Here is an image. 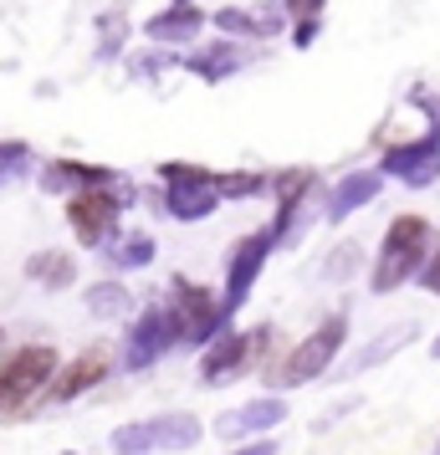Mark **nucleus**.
Returning <instances> with one entry per match:
<instances>
[{
    "instance_id": "obj_1",
    "label": "nucleus",
    "mask_w": 440,
    "mask_h": 455,
    "mask_svg": "<svg viewBox=\"0 0 440 455\" xmlns=\"http://www.w3.org/2000/svg\"><path fill=\"white\" fill-rule=\"evenodd\" d=\"M425 246H430V220L425 215H399L384 230V246H379V261L369 271V287L384 297V291L404 287L420 267H425Z\"/></svg>"
},
{
    "instance_id": "obj_2",
    "label": "nucleus",
    "mask_w": 440,
    "mask_h": 455,
    "mask_svg": "<svg viewBox=\"0 0 440 455\" xmlns=\"http://www.w3.org/2000/svg\"><path fill=\"white\" fill-rule=\"evenodd\" d=\"M57 373V348L52 343H26L0 363V414H21L31 410L42 389Z\"/></svg>"
},
{
    "instance_id": "obj_3",
    "label": "nucleus",
    "mask_w": 440,
    "mask_h": 455,
    "mask_svg": "<svg viewBox=\"0 0 440 455\" xmlns=\"http://www.w3.org/2000/svg\"><path fill=\"white\" fill-rule=\"evenodd\" d=\"M343 338H348V312H328L323 323H317L302 343H297L287 358H282V369H276V384H308V379H317V373L328 369L338 358V348H343Z\"/></svg>"
},
{
    "instance_id": "obj_4",
    "label": "nucleus",
    "mask_w": 440,
    "mask_h": 455,
    "mask_svg": "<svg viewBox=\"0 0 440 455\" xmlns=\"http://www.w3.org/2000/svg\"><path fill=\"white\" fill-rule=\"evenodd\" d=\"M164 312H169V328H174V348H200L226 328L215 291L195 287V282H174V302H164Z\"/></svg>"
},
{
    "instance_id": "obj_5",
    "label": "nucleus",
    "mask_w": 440,
    "mask_h": 455,
    "mask_svg": "<svg viewBox=\"0 0 440 455\" xmlns=\"http://www.w3.org/2000/svg\"><path fill=\"white\" fill-rule=\"evenodd\" d=\"M159 180H164V205L180 226H195V220H205L210 210L220 205L215 174L200 164H159Z\"/></svg>"
},
{
    "instance_id": "obj_6",
    "label": "nucleus",
    "mask_w": 440,
    "mask_h": 455,
    "mask_svg": "<svg viewBox=\"0 0 440 455\" xmlns=\"http://www.w3.org/2000/svg\"><path fill=\"white\" fill-rule=\"evenodd\" d=\"M124 200H133V189L118 185V195L113 189H83V195H72L67 200V220H72V230H77V241L83 246H108L113 241V230H118V205Z\"/></svg>"
},
{
    "instance_id": "obj_7",
    "label": "nucleus",
    "mask_w": 440,
    "mask_h": 455,
    "mask_svg": "<svg viewBox=\"0 0 440 455\" xmlns=\"http://www.w3.org/2000/svg\"><path fill=\"white\" fill-rule=\"evenodd\" d=\"M272 235H246V241H236L231 251V271H226V291L215 297L220 302V323H231L236 312H241V302L252 297L256 276H261V267H267V256H272Z\"/></svg>"
},
{
    "instance_id": "obj_8",
    "label": "nucleus",
    "mask_w": 440,
    "mask_h": 455,
    "mask_svg": "<svg viewBox=\"0 0 440 455\" xmlns=\"http://www.w3.org/2000/svg\"><path fill=\"white\" fill-rule=\"evenodd\" d=\"M379 174H389L399 185L410 189H425L440 180V139H415V144H389L384 148V159H379Z\"/></svg>"
},
{
    "instance_id": "obj_9",
    "label": "nucleus",
    "mask_w": 440,
    "mask_h": 455,
    "mask_svg": "<svg viewBox=\"0 0 440 455\" xmlns=\"http://www.w3.org/2000/svg\"><path fill=\"white\" fill-rule=\"evenodd\" d=\"M174 348V328H169V312L164 307H148L139 312V323H133V332H128V343H124V363L133 373L139 369H154L164 353Z\"/></svg>"
},
{
    "instance_id": "obj_10",
    "label": "nucleus",
    "mask_w": 440,
    "mask_h": 455,
    "mask_svg": "<svg viewBox=\"0 0 440 455\" xmlns=\"http://www.w3.org/2000/svg\"><path fill=\"white\" fill-rule=\"evenodd\" d=\"M282 419H287V399H282V394H261L252 404L220 414V419H215V435H220V440H252V435L261 440V430H272Z\"/></svg>"
},
{
    "instance_id": "obj_11",
    "label": "nucleus",
    "mask_w": 440,
    "mask_h": 455,
    "mask_svg": "<svg viewBox=\"0 0 440 455\" xmlns=\"http://www.w3.org/2000/svg\"><path fill=\"white\" fill-rule=\"evenodd\" d=\"M103 373H108V353H103V348H83L62 373H52V384L42 389V399H57V404H67V399L87 394L92 384H103Z\"/></svg>"
},
{
    "instance_id": "obj_12",
    "label": "nucleus",
    "mask_w": 440,
    "mask_h": 455,
    "mask_svg": "<svg viewBox=\"0 0 440 455\" xmlns=\"http://www.w3.org/2000/svg\"><path fill=\"white\" fill-rule=\"evenodd\" d=\"M169 62L189 67L200 83H220V77H231V72H241V67L252 62V46L246 42H215V46H205V52H195V57H169Z\"/></svg>"
},
{
    "instance_id": "obj_13",
    "label": "nucleus",
    "mask_w": 440,
    "mask_h": 455,
    "mask_svg": "<svg viewBox=\"0 0 440 455\" xmlns=\"http://www.w3.org/2000/svg\"><path fill=\"white\" fill-rule=\"evenodd\" d=\"M124 180L118 169H103V164H83V159H52V164L42 169V189H67V185H77V189H113Z\"/></svg>"
},
{
    "instance_id": "obj_14",
    "label": "nucleus",
    "mask_w": 440,
    "mask_h": 455,
    "mask_svg": "<svg viewBox=\"0 0 440 455\" xmlns=\"http://www.w3.org/2000/svg\"><path fill=\"white\" fill-rule=\"evenodd\" d=\"M379 189H384V174L379 169H358V174H343L333 189H328V220H343V215H354L374 200Z\"/></svg>"
},
{
    "instance_id": "obj_15",
    "label": "nucleus",
    "mask_w": 440,
    "mask_h": 455,
    "mask_svg": "<svg viewBox=\"0 0 440 455\" xmlns=\"http://www.w3.org/2000/svg\"><path fill=\"white\" fill-rule=\"evenodd\" d=\"M276 226L267 230L272 241H292V226H297V205H302V195L313 189V174L308 169H287V174H276Z\"/></svg>"
},
{
    "instance_id": "obj_16",
    "label": "nucleus",
    "mask_w": 440,
    "mask_h": 455,
    "mask_svg": "<svg viewBox=\"0 0 440 455\" xmlns=\"http://www.w3.org/2000/svg\"><path fill=\"white\" fill-rule=\"evenodd\" d=\"M252 353V332H231L220 328V338H210L205 358H200V379L205 384H215V379H226L231 369H241V358Z\"/></svg>"
},
{
    "instance_id": "obj_17",
    "label": "nucleus",
    "mask_w": 440,
    "mask_h": 455,
    "mask_svg": "<svg viewBox=\"0 0 440 455\" xmlns=\"http://www.w3.org/2000/svg\"><path fill=\"white\" fill-rule=\"evenodd\" d=\"M410 338H415V323H395V328H384V332L374 338V343H364V348H358L354 358L343 363V379H354V373H369L374 363H384V358H395V353L404 348Z\"/></svg>"
},
{
    "instance_id": "obj_18",
    "label": "nucleus",
    "mask_w": 440,
    "mask_h": 455,
    "mask_svg": "<svg viewBox=\"0 0 440 455\" xmlns=\"http://www.w3.org/2000/svg\"><path fill=\"white\" fill-rule=\"evenodd\" d=\"M148 435H154V451H195L205 425L195 414H159V419H148Z\"/></svg>"
},
{
    "instance_id": "obj_19",
    "label": "nucleus",
    "mask_w": 440,
    "mask_h": 455,
    "mask_svg": "<svg viewBox=\"0 0 440 455\" xmlns=\"http://www.w3.org/2000/svg\"><path fill=\"white\" fill-rule=\"evenodd\" d=\"M200 26H205V16H200L195 5H174V11H164V16H154L144 31H148V42L185 46V42H195V36H200Z\"/></svg>"
},
{
    "instance_id": "obj_20",
    "label": "nucleus",
    "mask_w": 440,
    "mask_h": 455,
    "mask_svg": "<svg viewBox=\"0 0 440 455\" xmlns=\"http://www.w3.org/2000/svg\"><path fill=\"white\" fill-rule=\"evenodd\" d=\"M215 26L226 31V36H276L282 31V16L276 11H241V5H226V11H215Z\"/></svg>"
},
{
    "instance_id": "obj_21",
    "label": "nucleus",
    "mask_w": 440,
    "mask_h": 455,
    "mask_svg": "<svg viewBox=\"0 0 440 455\" xmlns=\"http://www.w3.org/2000/svg\"><path fill=\"white\" fill-rule=\"evenodd\" d=\"M26 276L57 291V287H72V282H77V261L62 256V251H42V256H31V261H26Z\"/></svg>"
},
{
    "instance_id": "obj_22",
    "label": "nucleus",
    "mask_w": 440,
    "mask_h": 455,
    "mask_svg": "<svg viewBox=\"0 0 440 455\" xmlns=\"http://www.w3.org/2000/svg\"><path fill=\"white\" fill-rule=\"evenodd\" d=\"M87 312L98 317V323H108V317H124L128 307H133V297H128L124 282H98V287H87Z\"/></svg>"
},
{
    "instance_id": "obj_23",
    "label": "nucleus",
    "mask_w": 440,
    "mask_h": 455,
    "mask_svg": "<svg viewBox=\"0 0 440 455\" xmlns=\"http://www.w3.org/2000/svg\"><path fill=\"white\" fill-rule=\"evenodd\" d=\"M154 235H128V241H108V267L118 271H144L154 261Z\"/></svg>"
},
{
    "instance_id": "obj_24",
    "label": "nucleus",
    "mask_w": 440,
    "mask_h": 455,
    "mask_svg": "<svg viewBox=\"0 0 440 455\" xmlns=\"http://www.w3.org/2000/svg\"><path fill=\"white\" fill-rule=\"evenodd\" d=\"M124 42H128L124 11H103V16H98V62H113V57L124 52Z\"/></svg>"
},
{
    "instance_id": "obj_25",
    "label": "nucleus",
    "mask_w": 440,
    "mask_h": 455,
    "mask_svg": "<svg viewBox=\"0 0 440 455\" xmlns=\"http://www.w3.org/2000/svg\"><path fill=\"white\" fill-rule=\"evenodd\" d=\"M358 261H364V251L354 246V241H343V246L328 251V261H323V282H348L358 271Z\"/></svg>"
},
{
    "instance_id": "obj_26",
    "label": "nucleus",
    "mask_w": 440,
    "mask_h": 455,
    "mask_svg": "<svg viewBox=\"0 0 440 455\" xmlns=\"http://www.w3.org/2000/svg\"><path fill=\"white\" fill-rule=\"evenodd\" d=\"M267 180L261 174H215V195L220 200H246V195H261Z\"/></svg>"
},
{
    "instance_id": "obj_27",
    "label": "nucleus",
    "mask_w": 440,
    "mask_h": 455,
    "mask_svg": "<svg viewBox=\"0 0 440 455\" xmlns=\"http://www.w3.org/2000/svg\"><path fill=\"white\" fill-rule=\"evenodd\" d=\"M154 451V435H148V419L144 425H124L113 435V455H148Z\"/></svg>"
},
{
    "instance_id": "obj_28",
    "label": "nucleus",
    "mask_w": 440,
    "mask_h": 455,
    "mask_svg": "<svg viewBox=\"0 0 440 455\" xmlns=\"http://www.w3.org/2000/svg\"><path fill=\"white\" fill-rule=\"evenodd\" d=\"M26 169H31V148L26 144H0V185L16 180V174H26Z\"/></svg>"
},
{
    "instance_id": "obj_29",
    "label": "nucleus",
    "mask_w": 440,
    "mask_h": 455,
    "mask_svg": "<svg viewBox=\"0 0 440 455\" xmlns=\"http://www.w3.org/2000/svg\"><path fill=\"white\" fill-rule=\"evenodd\" d=\"M415 276H420V282H425V287H430V291L440 297V246H436V256H430V261H425V267H420Z\"/></svg>"
},
{
    "instance_id": "obj_30",
    "label": "nucleus",
    "mask_w": 440,
    "mask_h": 455,
    "mask_svg": "<svg viewBox=\"0 0 440 455\" xmlns=\"http://www.w3.org/2000/svg\"><path fill=\"white\" fill-rule=\"evenodd\" d=\"M287 11H292L297 21H317V11H323V0H282Z\"/></svg>"
},
{
    "instance_id": "obj_31",
    "label": "nucleus",
    "mask_w": 440,
    "mask_h": 455,
    "mask_svg": "<svg viewBox=\"0 0 440 455\" xmlns=\"http://www.w3.org/2000/svg\"><path fill=\"white\" fill-rule=\"evenodd\" d=\"M313 36H317V21H297V26H292V42H297V46H308Z\"/></svg>"
},
{
    "instance_id": "obj_32",
    "label": "nucleus",
    "mask_w": 440,
    "mask_h": 455,
    "mask_svg": "<svg viewBox=\"0 0 440 455\" xmlns=\"http://www.w3.org/2000/svg\"><path fill=\"white\" fill-rule=\"evenodd\" d=\"M236 455H276V445L272 440H252V445H241Z\"/></svg>"
},
{
    "instance_id": "obj_33",
    "label": "nucleus",
    "mask_w": 440,
    "mask_h": 455,
    "mask_svg": "<svg viewBox=\"0 0 440 455\" xmlns=\"http://www.w3.org/2000/svg\"><path fill=\"white\" fill-rule=\"evenodd\" d=\"M430 353H436V358H440V338H436V343H430Z\"/></svg>"
},
{
    "instance_id": "obj_34",
    "label": "nucleus",
    "mask_w": 440,
    "mask_h": 455,
    "mask_svg": "<svg viewBox=\"0 0 440 455\" xmlns=\"http://www.w3.org/2000/svg\"><path fill=\"white\" fill-rule=\"evenodd\" d=\"M67 455H72V451H67Z\"/></svg>"
}]
</instances>
